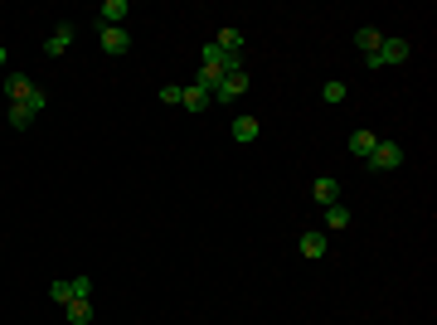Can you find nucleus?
<instances>
[{"label":"nucleus","mask_w":437,"mask_h":325,"mask_svg":"<svg viewBox=\"0 0 437 325\" xmlns=\"http://www.w3.org/2000/svg\"><path fill=\"white\" fill-rule=\"evenodd\" d=\"M5 63H10V49H5V44H0V68H5Z\"/></svg>","instance_id":"obj_23"},{"label":"nucleus","mask_w":437,"mask_h":325,"mask_svg":"<svg viewBox=\"0 0 437 325\" xmlns=\"http://www.w3.org/2000/svg\"><path fill=\"white\" fill-rule=\"evenodd\" d=\"M408 59H413V44L408 39H379V49L364 54L369 68H389V63H408Z\"/></svg>","instance_id":"obj_1"},{"label":"nucleus","mask_w":437,"mask_h":325,"mask_svg":"<svg viewBox=\"0 0 437 325\" xmlns=\"http://www.w3.org/2000/svg\"><path fill=\"white\" fill-rule=\"evenodd\" d=\"M374 146H379V136H374V131H355V136H350V151H355L360 160H369V151H374Z\"/></svg>","instance_id":"obj_13"},{"label":"nucleus","mask_w":437,"mask_h":325,"mask_svg":"<svg viewBox=\"0 0 437 325\" xmlns=\"http://www.w3.org/2000/svg\"><path fill=\"white\" fill-rule=\"evenodd\" d=\"M326 228H350V209L335 199V204H326Z\"/></svg>","instance_id":"obj_17"},{"label":"nucleus","mask_w":437,"mask_h":325,"mask_svg":"<svg viewBox=\"0 0 437 325\" xmlns=\"http://www.w3.org/2000/svg\"><path fill=\"white\" fill-rule=\"evenodd\" d=\"M209 103H214V98H209V93H205L200 83H190V88L180 93V107H185V112H205Z\"/></svg>","instance_id":"obj_11"},{"label":"nucleus","mask_w":437,"mask_h":325,"mask_svg":"<svg viewBox=\"0 0 437 325\" xmlns=\"http://www.w3.org/2000/svg\"><path fill=\"white\" fill-rule=\"evenodd\" d=\"M20 107L29 112V116H39V112L49 107V98H44V93H39V88H34V98H29V103H20Z\"/></svg>","instance_id":"obj_20"},{"label":"nucleus","mask_w":437,"mask_h":325,"mask_svg":"<svg viewBox=\"0 0 437 325\" xmlns=\"http://www.w3.org/2000/svg\"><path fill=\"white\" fill-rule=\"evenodd\" d=\"M73 39H78V24H73V20H59V24H54V34L44 39V54H49V59H59V54H68V49H73Z\"/></svg>","instance_id":"obj_3"},{"label":"nucleus","mask_w":437,"mask_h":325,"mask_svg":"<svg viewBox=\"0 0 437 325\" xmlns=\"http://www.w3.org/2000/svg\"><path fill=\"white\" fill-rule=\"evenodd\" d=\"M297 252H302V257H306V262H321V257H326V252H330L326 233H321V228H306V233H302V238H297Z\"/></svg>","instance_id":"obj_4"},{"label":"nucleus","mask_w":437,"mask_h":325,"mask_svg":"<svg viewBox=\"0 0 437 325\" xmlns=\"http://www.w3.org/2000/svg\"><path fill=\"white\" fill-rule=\"evenodd\" d=\"M5 98H10V107H20V103L34 98V83H29L24 73H10V78H5Z\"/></svg>","instance_id":"obj_8"},{"label":"nucleus","mask_w":437,"mask_h":325,"mask_svg":"<svg viewBox=\"0 0 437 325\" xmlns=\"http://www.w3.org/2000/svg\"><path fill=\"white\" fill-rule=\"evenodd\" d=\"M98 44H103V54H126V49H131V39H126V29H121V24H103Z\"/></svg>","instance_id":"obj_7"},{"label":"nucleus","mask_w":437,"mask_h":325,"mask_svg":"<svg viewBox=\"0 0 437 325\" xmlns=\"http://www.w3.org/2000/svg\"><path fill=\"white\" fill-rule=\"evenodd\" d=\"M98 15H103V24H121V20H126V0H103Z\"/></svg>","instance_id":"obj_16"},{"label":"nucleus","mask_w":437,"mask_h":325,"mask_svg":"<svg viewBox=\"0 0 437 325\" xmlns=\"http://www.w3.org/2000/svg\"><path fill=\"white\" fill-rule=\"evenodd\" d=\"M345 93H350V88H345L340 78H330L326 88H321V98H326V103H345Z\"/></svg>","instance_id":"obj_19"},{"label":"nucleus","mask_w":437,"mask_h":325,"mask_svg":"<svg viewBox=\"0 0 437 325\" xmlns=\"http://www.w3.org/2000/svg\"><path fill=\"white\" fill-rule=\"evenodd\" d=\"M29 121H34V116H29L24 107H10V126H29Z\"/></svg>","instance_id":"obj_22"},{"label":"nucleus","mask_w":437,"mask_h":325,"mask_svg":"<svg viewBox=\"0 0 437 325\" xmlns=\"http://www.w3.org/2000/svg\"><path fill=\"white\" fill-rule=\"evenodd\" d=\"M214 44L223 49V54H243V29H233V24H228V29H218Z\"/></svg>","instance_id":"obj_12"},{"label":"nucleus","mask_w":437,"mask_h":325,"mask_svg":"<svg viewBox=\"0 0 437 325\" xmlns=\"http://www.w3.org/2000/svg\"><path fill=\"white\" fill-rule=\"evenodd\" d=\"M248 93V68H238V73H228L223 83L214 88V103H238Z\"/></svg>","instance_id":"obj_6"},{"label":"nucleus","mask_w":437,"mask_h":325,"mask_svg":"<svg viewBox=\"0 0 437 325\" xmlns=\"http://www.w3.org/2000/svg\"><path fill=\"white\" fill-rule=\"evenodd\" d=\"M258 131H262V126H258V116H233V141H238V146H253V141H258Z\"/></svg>","instance_id":"obj_10"},{"label":"nucleus","mask_w":437,"mask_h":325,"mask_svg":"<svg viewBox=\"0 0 437 325\" xmlns=\"http://www.w3.org/2000/svg\"><path fill=\"white\" fill-rule=\"evenodd\" d=\"M49 296H54L59 306H68V301H78V292H73V282H54V287H49Z\"/></svg>","instance_id":"obj_18"},{"label":"nucleus","mask_w":437,"mask_h":325,"mask_svg":"<svg viewBox=\"0 0 437 325\" xmlns=\"http://www.w3.org/2000/svg\"><path fill=\"white\" fill-rule=\"evenodd\" d=\"M394 165H403V146H394V141H379V146L369 151V170H394Z\"/></svg>","instance_id":"obj_5"},{"label":"nucleus","mask_w":437,"mask_h":325,"mask_svg":"<svg viewBox=\"0 0 437 325\" xmlns=\"http://www.w3.org/2000/svg\"><path fill=\"white\" fill-rule=\"evenodd\" d=\"M379 39H384V34H379V29H369V24H364V29H355V49H360V54H374V49H379Z\"/></svg>","instance_id":"obj_15"},{"label":"nucleus","mask_w":437,"mask_h":325,"mask_svg":"<svg viewBox=\"0 0 437 325\" xmlns=\"http://www.w3.org/2000/svg\"><path fill=\"white\" fill-rule=\"evenodd\" d=\"M180 93H185V88H175V83H165V88H161V103H170V107H180Z\"/></svg>","instance_id":"obj_21"},{"label":"nucleus","mask_w":437,"mask_h":325,"mask_svg":"<svg viewBox=\"0 0 437 325\" xmlns=\"http://www.w3.org/2000/svg\"><path fill=\"white\" fill-rule=\"evenodd\" d=\"M64 316H68V325H88L93 321V301H68Z\"/></svg>","instance_id":"obj_14"},{"label":"nucleus","mask_w":437,"mask_h":325,"mask_svg":"<svg viewBox=\"0 0 437 325\" xmlns=\"http://www.w3.org/2000/svg\"><path fill=\"white\" fill-rule=\"evenodd\" d=\"M311 199H316L321 209H326V204H335V199H340V180H335V175H321V180H311Z\"/></svg>","instance_id":"obj_9"},{"label":"nucleus","mask_w":437,"mask_h":325,"mask_svg":"<svg viewBox=\"0 0 437 325\" xmlns=\"http://www.w3.org/2000/svg\"><path fill=\"white\" fill-rule=\"evenodd\" d=\"M200 68H209V73H218V78H228V73H238L243 68V54H223L214 39L200 49Z\"/></svg>","instance_id":"obj_2"}]
</instances>
